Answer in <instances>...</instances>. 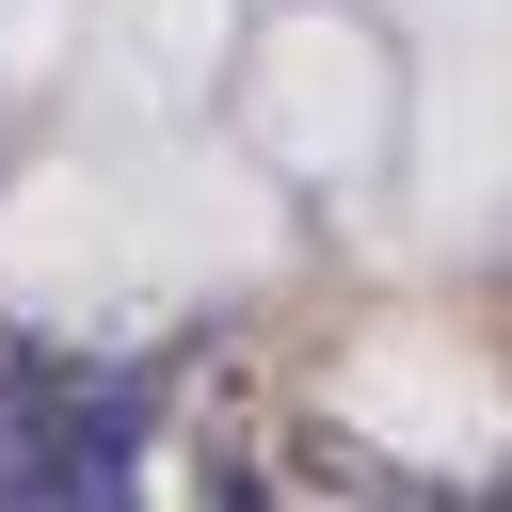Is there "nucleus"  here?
I'll return each mask as SVG.
<instances>
[{
  "instance_id": "1",
  "label": "nucleus",
  "mask_w": 512,
  "mask_h": 512,
  "mask_svg": "<svg viewBox=\"0 0 512 512\" xmlns=\"http://www.w3.org/2000/svg\"><path fill=\"white\" fill-rule=\"evenodd\" d=\"M144 432H160V368H64V416H48V480L32 496H128L144 480Z\"/></svg>"
},
{
  "instance_id": "2",
  "label": "nucleus",
  "mask_w": 512,
  "mask_h": 512,
  "mask_svg": "<svg viewBox=\"0 0 512 512\" xmlns=\"http://www.w3.org/2000/svg\"><path fill=\"white\" fill-rule=\"evenodd\" d=\"M48 416H64V352L48 336H0V496L48 480Z\"/></svg>"
}]
</instances>
